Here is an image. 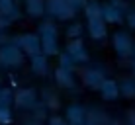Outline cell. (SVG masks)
Returning a JSON list of instances; mask_svg holds the SVG:
<instances>
[{"instance_id":"obj_1","label":"cell","mask_w":135,"mask_h":125,"mask_svg":"<svg viewBox=\"0 0 135 125\" xmlns=\"http://www.w3.org/2000/svg\"><path fill=\"white\" fill-rule=\"evenodd\" d=\"M100 90H102V96H104V100H114L118 98V84H115L114 80H104L100 84Z\"/></svg>"},{"instance_id":"obj_2","label":"cell","mask_w":135,"mask_h":125,"mask_svg":"<svg viewBox=\"0 0 135 125\" xmlns=\"http://www.w3.org/2000/svg\"><path fill=\"white\" fill-rule=\"evenodd\" d=\"M90 29H92V37L94 39H102L106 35V27H104V24H102L100 16H96V20L94 18L90 20Z\"/></svg>"},{"instance_id":"obj_3","label":"cell","mask_w":135,"mask_h":125,"mask_svg":"<svg viewBox=\"0 0 135 125\" xmlns=\"http://www.w3.org/2000/svg\"><path fill=\"white\" fill-rule=\"evenodd\" d=\"M129 45H131V41L125 33H118L115 35V47H118L119 53H129Z\"/></svg>"},{"instance_id":"obj_4","label":"cell","mask_w":135,"mask_h":125,"mask_svg":"<svg viewBox=\"0 0 135 125\" xmlns=\"http://www.w3.org/2000/svg\"><path fill=\"white\" fill-rule=\"evenodd\" d=\"M67 119H69L71 123H80V121H82V109H80V108H69Z\"/></svg>"},{"instance_id":"obj_5","label":"cell","mask_w":135,"mask_h":125,"mask_svg":"<svg viewBox=\"0 0 135 125\" xmlns=\"http://www.w3.org/2000/svg\"><path fill=\"white\" fill-rule=\"evenodd\" d=\"M102 16L106 18L108 22H119L122 18H119V12L115 10V8H112V6H108V8H104V12H102Z\"/></svg>"},{"instance_id":"obj_6","label":"cell","mask_w":135,"mask_h":125,"mask_svg":"<svg viewBox=\"0 0 135 125\" xmlns=\"http://www.w3.org/2000/svg\"><path fill=\"white\" fill-rule=\"evenodd\" d=\"M86 76H88L86 82H88L92 88H100V84L104 82V80H102V74H100V72H94V71H92V72H88Z\"/></svg>"},{"instance_id":"obj_7","label":"cell","mask_w":135,"mask_h":125,"mask_svg":"<svg viewBox=\"0 0 135 125\" xmlns=\"http://www.w3.org/2000/svg\"><path fill=\"white\" fill-rule=\"evenodd\" d=\"M4 57H10V63H8V64L20 63V53H18L16 49H6V51H2V53H0V59H4Z\"/></svg>"},{"instance_id":"obj_8","label":"cell","mask_w":135,"mask_h":125,"mask_svg":"<svg viewBox=\"0 0 135 125\" xmlns=\"http://www.w3.org/2000/svg\"><path fill=\"white\" fill-rule=\"evenodd\" d=\"M22 43L27 45L26 49L30 51L31 55H35L37 51H39V43H37V39H35V37H24V39H22Z\"/></svg>"},{"instance_id":"obj_9","label":"cell","mask_w":135,"mask_h":125,"mask_svg":"<svg viewBox=\"0 0 135 125\" xmlns=\"http://www.w3.org/2000/svg\"><path fill=\"white\" fill-rule=\"evenodd\" d=\"M33 71L39 72V74L47 72V64H45V59L43 57H33Z\"/></svg>"},{"instance_id":"obj_10","label":"cell","mask_w":135,"mask_h":125,"mask_svg":"<svg viewBox=\"0 0 135 125\" xmlns=\"http://www.w3.org/2000/svg\"><path fill=\"white\" fill-rule=\"evenodd\" d=\"M57 76H59V82L65 86H73V80H71V74H69V71H57Z\"/></svg>"},{"instance_id":"obj_11","label":"cell","mask_w":135,"mask_h":125,"mask_svg":"<svg viewBox=\"0 0 135 125\" xmlns=\"http://www.w3.org/2000/svg\"><path fill=\"white\" fill-rule=\"evenodd\" d=\"M33 94L31 92H22L20 96H18V104H22V106H26V104H33Z\"/></svg>"},{"instance_id":"obj_12","label":"cell","mask_w":135,"mask_h":125,"mask_svg":"<svg viewBox=\"0 0 135 125\" xmlns=\"http://www.w3.org/2000/svg\"><path fill=\"white\" fill-rule=\"evenodd\" d=\"M12 115H10V109L4 106V108H0V123H10Z\"/></svg>"},{"instance_id":"obj_13","label":"cell","mask_w":135,"mask_h":125,"mask_svg":"<svg viewBox=\"0 0 135 125\" xmlns=\"http://www.w3.org/2000/svg\"><path fill=\"white\" fill-rule=\"evenodd\" d=\"M123 92H125V96L133 98V96H135V86L131 84V82H125V84H123Z\"/></svg>"},{"instance_id":"obj_14","label":"cell","mask_w":135,"mask_h":125,"mask_svg":"<svg viewBox=\"0 0 135 125\" xmlns=\"http://www.w3.org/2000/svg\"><path fill=\"white\" fill-rule=\"evenodd\" d=\"M129 26L135 27V14H133V16H129Z\"/></svg>"}]
</instances>
